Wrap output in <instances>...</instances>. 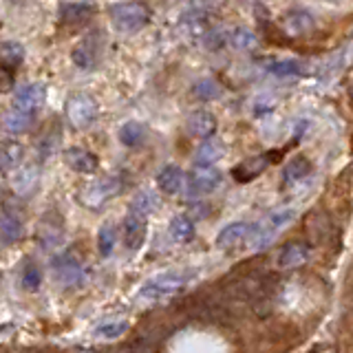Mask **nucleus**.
Here are the masks:
<instances>
[{"instance_id": "obj_1", "label": "nucleus", "mask_w": 353, "mask_h": 353, "mask_svg": "<svg viewBox=\"0 0 353 353\" xmlns=\"http://www.w3.org/2000/svg\"><path fill=\"white\" fill-rule=\"evenodd\" d=\"M108 18L119 31L135 33L150 25L152 9L141 0H126V3H115L108 7Z\"/></svg>"}, {"instance_id": "obj_2", "label": "nucleus", "mask_w": 353, "mask_h": 353, "mask_svg": "<svg viewBox=\"0 0 353 353\" xmlns=\"http://www.w3.org/2000/svg\"><path fill=\"white\" fill-rule=\"evenodd\" d=\"M121 190H124V179L119 174H106L102 179H95L91 183L82 185V190L77 192V201H80L86 210H102L110 199H115Z\"/></svg>"}, {"instance_id": "obj_3", "label": "nucleus", "mask_w": 353, "mask_h": 353, "mask_svg": "<svg viewBox=\"0 0 353 353\" xmlns=\"http://www.w3.org/2000/svg\"><path fill=\"white\" fill-rule=\"evenodd\" d=\"M194 274L192 272H168V274H159L154 279L146 281L139 290V298H146V301H163V298H170L181 294L188 285L192 283Z\"/></svg>"}, {"instance_id": "obj_4", "label": "nucleus", "mask_w": 353, "mask_h": 353, "mask_svg": "<svg viewBox=\"0 0 353 353\" xmlns=\"http://www.w3.org/2000/svg\"><path fill=\"white\" fill-rule=\"evenodd\" d=\"M296 219V210L294 208H283V210H274V212L265 214L259 223L252 225V232H250V248L254 250H261L265 248L268 243L279 234L281 230H285L287 225L292 223Z\"/></svg>"}, {"instance_id": "obj_5", "label": "nucleus", "mask_w": 353, "mask_h": 353, "mask_svg": "<svg viewBox=\"0 0 353 353\" xmlns=\"http://www.w3.org/2000/svg\"><path fill=\"white\" fill-rule=\"evenodd\" d=\"M64 115L75 130H88L99 117V104L91 93H73L64 104Z\"/></svg>"}, {"instance_id": "obj_6", "label": "nucleus", "mask_w": 353, "mask_h": 353, "mask_svg": "<svg viewBox=\"0 0 353 353\" xmlns=\"http://www.w3.org/2000/svg\"><path fill=\"white\" fill-rule=\"evenodd\" d=\"M104 44H106V36L102 29L88 31L86 36L71 49V62L82 71L97 69V64L102 60V53H104Z\"/></svg>"}, {"instance_id": "obj_7", "label": "nucleus", "mask_w": 353, "mask_h": 353, "mask_svg": "<svg viewBox=\"0 0 353 353\" xmlns=\"http://www.w3.org/2000/svg\"><path fill=\"white\" fill-rule=\"evenodd\" d=\"M51 268L55 272V279L64 287H80L86 279V268L75 250H66L58 256H53Z\"/></svg>"}, {"instance_id": "obj_8", "label": "nucleus", "mask_w": 353, "mask_h": 353, "mask_svg": "<svg viewBox=\"0 0 353 353\" xmlns=\"http://www.w3.org/2000/svg\"><path fill=\"white\" fill-rule=\"evenodd\" d=\"M281 157H283V150H270V152H261V154H254V157L243 159L241 163H236L234 168H232V179L236 183H250Z\"/></svg>"}, {"instance_id": "obj_9", "label": "nucleus", "mask_w": 353, "mask_h": 353, "mask_svg": "<svg viewBox=\"0 0 353 353\" xmlns=\"http://www.w3.org/2000/svg\"><path fill=\"white\" fill-rule=\"evenodd\" d=\"M36 241L44 252L58 250L64 243V223L58 212H47L38 223Z\"/></svg>"}, {"instance_id": "obj_10", "label": "nucleus", "mask_w": 353, "mask_h": 353, "mask_svg": "<svg viewBox=\"0 0 353 353\" xmlns=\"http://www.w3.org/2000/svg\"><path fill=\"white\" fill-rule=\"evenodd\" d=\"M223 181V172L214 168V163H194V168L190 170V194H210Z\"/></svg>"}, {"instance_id": "obj_11", "label": "nucleus", "mask_w": 353, "mask_h": 353, "mask_svg": "<svg viewBox=\"0 0 353 353\" xmlns=\"http://www.w3.org/2000/svg\"><path fill=\"white\" fill-rule=\"evenodd\" d=\"M148 214L135 212V210H128V214L121 221V239H124V245L130 252H137L148 234Z\"/></svg>"}, {"instance_id": "obj_12", "label": "nucleus", "mask_w": 353, "mask_h": 353, "mask_svg": "<svg viewBox=\"0 0 353 353\" xmlns=\"http://www.w3.org/2000/svg\"><path fill=\"white\" fill-rule=\"evenodd\" d=\"M44 99H47V86H44L42 82H27V84H22V86L16 88L14 106L36 115L38 110L42 108Z\"/></svg>"}, {"instance_id": "obj_13", "label": "nucleus", "mask_w": 353, "mask_h": 353, "mask_svg": "<svg viewBox=\"0 0 353 353\" xmlns=\"http://www.w3.org/2000/svg\"><path fill=\"white\" fill-rule=\"evenodd\" d=\"M309 259H312V245L301 239H294V241H287L281 248L279 268L281 270H298V268H303V265H307Z\"/></svg>"}, {"instance_id": "obj_14", "label": "nucleus", "mask_w": 353, "mask_h": 353, "mask_svg": "<svg viewBox=\"0 0 353 353\" xmlns=\"http://www.w3.org/2000/svg\"><path fill=\"white\" fill-rule=\"evenodd\" d=\"M64 163L80 174H95L99 170V157L86 148H66Z\"/></svg>"}, {"instance_id": "obj_15", "label": "nucleus", "mask_w": 353, "mask_h": 353, "mask_svg": "<svg viewBox=\"0 0 353 353\" xmlns=\"http://www.w3.org/2000/svg\"><path fill=\"white\" fill-rule=\"evenodd\" d=\"M250 232H252V225H250V223H243V221H236V223H230V225H225L223 230L219 232V236H216V248H219V250H225V252L236 250V248L243 245V243H248Z\"/></svg>"}, {"instance_id": "obj_16", "label": "nucleus", "mask_w": 353, "mask_h": 353, "mask_svg": "<svg viewBox=\"0 0 353 353\" xmlns=\"http://www.w3.org/2000/svg\"><path fill=\"white\" fill-rule=\"evenodd\" d=\"M0 230H3V243L5 245H14L22 236H25V223L18 214L16 208H11L7 201L3 205V216H0Z\"/></svg>"}, {"instance_id": "obj_17", "label": "nucleus", "mask_w": 353, "mask_h": 353, "mask_svg": "<svg viewBox=\"0 0 353 353\" xmlns=\"http://www.w3.org/2000/svg\"><path fill=\"white\" fill-rule=\"evenodd\" d=\"M185 128L192 137L208 139V137H214V132L219 128V119L214 113H210V110H194V113L188 117Z\"/></svg>"}, {"instance_id": "obj_18", "label": "nucleus", "mask_w": 353, "mask_h": 353, "mask_svg": "<svg viewBox=\"0 0 353 353\" xmlns=\"http://www.w3.org/2000/svg\"><path fill=\"white\" fill-rule=\"evenodd\" d=\"M157 185H159V190L163 194H168V196L181 194L183 188H185V172L174 163L163 165V168L159 170V174H157Z\"/></svg>"}, {"instance_id": "obj_19", "label": "nucleus", "mask_w": 353, "mask_h": 353, "mask_svg": "<svg viewBox=\"0 0 353 353\" xmlns=\"http://www.w3.org/2000/svg\"><path fill=\"white\" fill-rule=\"evenodd\" d=\"M316 27V18L305 9H292L283 16V29L287 36H305Z\"/></svg>"}, {"instance_id": "obj_20", "label": "nucleus", "mask_w": 353, "mask_h": 353, "mask_svg": "<svg viewBox=\"0 0 353 353\" xmlns=\"http://www.w3.org/2000/svg\"><path fill=\"white\" fill-rule=\"evenodd\" d=\"M312 161H309V157H305V154H296V157H292L290 161H287L283 165V185H294L298 181L307 179L309 174H312Z\"/></svg>"}, {"instance_id": "obj_21", "label": "nucleus", "mask_w": 353, "mask_h": 353, "mask_svg": "<svg viewBox=\"0 0 353 353\" xmlns=\"http://www.w3.org/2000/svg\"><path fill=\"white\" fill-rule=\"evenodd\" d=\"M40 170L36 165H25V168H16L11 174V190L18 196H27L33 192V188L38 185Z\"/></svg>"}, {"instance_id": "obj_22", "label": "nucleus", "mask_w": 353, "mask_h": 353, "mask_svg": "<svg viewBox=\"0 0 353 353\" xmlns=\"http://www.w3.org/2000/svg\"><path fill=\"white\" fill-rule=\"evenodd\" d=\"M97 7L93 3H66L60 7V22L64 25H80L95 16Z\"/></svg>"}, {"instance_id": "obj_23", "label": "nucleus", "mask_w": 353, "mask_h": 353, "mask_svg": "<svg viewBox=\"0 0 353 353\" xmlns=\"http://www.w3.org/2000/svg\"><path fill=\"white\" fill-rule=\"evenodd\" d=\"M33 113H27V110H20V108H11L5 113L3 117V126L5 130L9 132V135H25V132L31 130V124H33Z\"/></svg>"}, {"instance_id": "obj_24", "label": "nucleus", "mask_w": 353, "mask_h": 353, "mask_svg": "<svg viewBox=\"0 0 353 353\" xmlns=\"http://www.w3.org/2000/svg\"><path fill=\"white\" fill-rule=\"evenodd\" d=\"M22 62H25V47L16 40H5L0 47V69L16 73Z\"/></svg>"}, {"instance_id": "obj_25", "label": "nucleus", "mask_w": 353, "mask_h": 353, "mask_svg": "<svg viewBox=\"0 0 353 353\" xmlns=\"http://www.w3.org/2000/svg\"><path fill=\"white\" fill-rule=\"evenodd\" d=\"M62 141V130L58 124L49 126L44 130V135L38 139L36 143V152H38V159L40 161H47L49 157H53V152L58 150V143Z\"/></svg>"}, {"instance_id": "obj_26", "label": "nucleus", "mask_w": 353, "mask_h": 353, "mask_svg": "<svg viewBox=\"0 0 353 353\" xmlns=\"http://www.w3.org/2000/svg\"><path fill=\"white\" fill-rule=\"evenodd\" d=\"M168 234L174 243H190L194 239L192 219L185 214H174L168 223Z\"/></svg>"}, {"instance_id": "obj_27", "label": "nucleus", "mask_w": 353, "mask_h": 353, "mask_svg": "<svg viewBox=\"0 0 353 353\" xmlns=\"http://www.w3.org/2000/svg\"><path fill=\"white\" fill-rule=\"evenodd\" d=\"M225 152H228V148L223 141L216 137H208V139H203L201 146L196 148V161L199 163H216L225 157Z\"/></svg>"}, {"instance_id": "obj_28", "label": "nucleus", "mask_w": 353, "mask_h": 353, "mask_svg": "<svg viewBox=\"0 0 353 353\" xmlns=\"http://www.w3.org/2000/svg\"><path fill=\"white\" fill-rule=\"evenodd\" d=\"M0 159H3V170H16L20 161L25 159V146L18 139H5L3 141V152H0Z\"/></svg>"}, {"instance_id": "obj_29", "label": "nucleus", "mask_w": 353, "mask_h": 353, "mask_svg": "<svg viewBox=\"0 0 353 353\" xmlns=\"http://www.w3.org/2000/svg\"><path fill=\"white\" fill-rule=\"evenodd\" d=\"M190 93L194 99H199V102H214V99L223 95V86H221L216 80H212V77H203V80L192 84Z\"/></svg>"}, {"instance_id": "obj_30", "label": "nucleus", "mask_w": 353, "mask_h": 353, "mask_svg": "<svg viewBox=\"0 0 353 353\" xmlns=\"http://www.w3.org/2000/svg\"><path fill=\"white\" fill-rule=\"evenodd\" d=\"M143 139H146V126H143L141 121L130 119V121H126V124L119 128V141L124 143L126 148L141 146Z\"/></svg>"}, {"instance_id": "obj_31", "label": "nucleus", "mask_w": 353, "mask_h": 353, "mask_svg": "<svg viewBox=\"0 0 353 353\" xmlns=\"http://www.w3.org/2000/svg\"><path fill=\"white\" fill-rule=\"evenodd\" d=\"M20 285L25 292H38L42 285V272L31 259H25L20 265Z\"/></svg>"}, {"instance_id": "obj_32", "label": "nucleus", "mask_w": 353, "mask_h": 353, "mask_svg": "<svg viewBox=\"0 0 353 353\" xmlns=\"http://www.w3.org/2000/svg\"><path fill=\"white\" fill-rule=\"evenodd\" d=\"M230 44L234 47L236 51H252L259 47V36L254 33L252 29H245V27H236L230 31L228 36Z\"/></svg>"}, {"instance_id": "obj_33", "label": "nucleus", "mask_w": 353, "mask_h": 353, "mask_svg": "<svg viewBox=\"0 0 353 353\" xmlns=\"http://www.w3.org/2000/svg\"><path fill=\"white\" fill-rule=\"evenodd\" d=\"M128 320H104V323H99L93 331L95 338H104V340H115V338H121L128 331Z\"/></svg>"}, {"instance_id": "obj_34", "label": "nucleus", "mask_w": 353, "mask_h": 353, "mask_svg": "<svg viewBox=\"0 0 353 353\" xmlns=\"http://www.w3.org/2000/svg\"><path fill=\"white\" fill-rule=\"evenodd\" d=\"M309 236H312L316 243L325 241V236L331 232V225H329V219L323 214V212H312L307 216V223H305Z\"/></svg>"}, {"instance_id": "obj_35", "label": "nucleus", "mask_w": 353, "mask_h": 353, "mask_svg": "<svg viewBox=\"0 0 353 353\" xmlns=\"http://www.w3.org/2000/svg\"><path fill=\"white\" fill-rule=\"evenodd\" d=\"M115 241H117V234H115L113 225L106 223V225L99 228V232H97V252H99V256L108 259L110 254H113V250H115Z\"/></svg>"}, {"instance_id": "obj_36", "label": "nucleus", "mask_w": 353, "mask_h": 353, "mask_svg": "<svg viewBox=\"0 0 353 353\" xmlns=\"http://www.w3.org/2000/svg\"><path fill=\"white\" fill-rule=\"evenodd\" d=\"M305 66L298 62V60H276V62H270L268 64V71L276 77H292V75H301Z\"/></svg>"}, {"instance_id": "obj_37", "label": "nucleus", "mask_w": 353, "mask_h": 353, "mask_svg": "<svg viewBox=\"0 0 353 353\" xmlns=\"http://www.w3.org/2000/svg\"><path fill=\"white\" fill-rule=\"evenodd\" d=\"M154 208H159V201L150 190H139L130 199V205H128V210H135V212H141V214H150Z\"/></svg>"}, {"instance_id": "obj_38", "label": "nucleus", "mask_w": 353, "mask_h": 353, "mask_svg": "<svg viewBox=\"0 0 353 353\" xmlns=\"http://www.w3.org/2000/svg\"><path fill=\"white\" fill-rule=\"evenodd\" d=\"M349 99H351V104H353V86H351V91H349Z\"/></svg>"}]
</instances>
